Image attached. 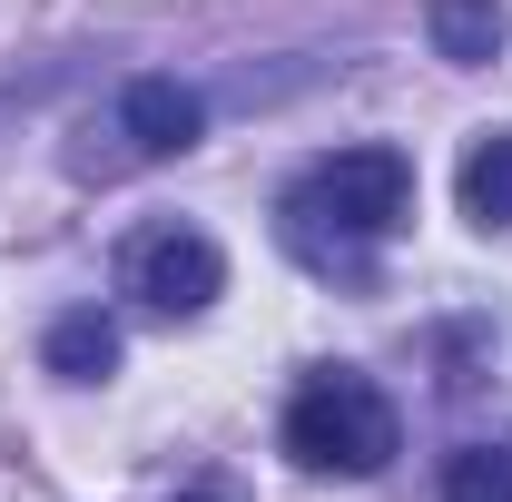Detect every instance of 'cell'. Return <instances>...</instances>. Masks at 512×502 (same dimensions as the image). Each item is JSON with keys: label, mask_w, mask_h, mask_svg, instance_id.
<instances>
[{"label": "cell", "mask_w": 512, "mask_h": 502, "mask_svg": "<svg viewBox=\"0 0 512 502\" xmlns=\"http://www.w3.org/2000/svg\"><path fill=\"white\" fill-rule=\"evenodd\" d=\"M40 355H50V375H60V384H109V375H119V325H109L99 306H79V315L50 325Z\"/></svg>", "instance_id": "cell-5"}, {"label": "cell", "mask_w": 512, "mask_h": 502, "mask_svg": "<svg viewBox=\"0 0 512 502\" xmlns=\"http://www.w3.org/2000/svg\"><path fill=\"white\" fill-rule=\"evenodd\" d=\"M286 453L306 473H384L394 463V404H384L365 375H316L296 404H286Z\"/></svg>", "instance_id": "cell-1"}, {"label": "cell", "mask_w": 512, "mask_h": 502, "mask_svg": "<svg viewBox=\"0 0 512 502\" xmlns=\"http://www.w3.org/2000/svg\"><path fill=\"white\" fill-rule=\"evenodd\" d=\"M119 128L148 148V158H178V148H197V138H207V99H197V89H178V79H128Z\"/></svg>", "instance_id": "cell-4"}, {"label": "cell", "mask_w": 512, "mask_h": 502, "mask_svg": "<svg viewBox=\"0 0 512 502\" xmlns=\"http://www.w3.org/2000/svg\"><path fill=\"white\" fill-rule=\"evenodd\" d=\"M178 502H217V493H178Z\"/></svg>", "instance_id": "cell-9"}, {"label": "cell", "mask_w": 512, "mask_h": 502, "mask_svg": "<svg viewBox=\"0 0 512 502\" xmlns=\"http://www.w3.org/2000/svg\"><path fill=\"white\" fill-rule=\"evenodd\" d=\"M424 20H434V50H444L453 69H483L503 50V0H434Z\"/></svg>", "instance_id": "cell-6"}, {"label": "cell", "mask_w": 512, "mask_h": 502, "mask_svg": "<svg viewBox=\"0 0 512 502\" xmlns=\"http://www.w3.org/2000/svg\"><path fill=\"white\" fill-rule=\"evenodd\" d=\"M316 207L335 227H355V237H384L414 207V158L404 148H335L316 168Z\"/></svg>", "instance_id": "cell-2"}, {"label": "cell", "mask_w": 512, "mask_h": 502, "mask_svg": "<svg viewBox=\"0 0 512 502\" xmlns=\"http://www.w3.org/2000/svg\"><path fill=\"white\" fill-rule=\"evenodd\" d=\"M444 502H512V453H453L444 463Z\"/></svg>", "instance_id": "cell-8"}, {"label": "cell", "mask_w": 512, "mask_h": 502, "mask_svg": "<svg viewBox=\"0 0 512 502\" xmlns=\"http://www.w3.org/2000/svg\"><path fill=\"white\" fill-rule=\"evenodd\" d=\"M463 217L473 227H512V128L473 138V158H463Z\"/></svg>", "instance_id": "cell-7"}, {"label": "cell", "mask_w": 512, "mask_h": 502, "mask_svg": "<svg viewBox=\"0 0 512 502\" xmlns=\"http://www.w3.org/2000/svg\"><path fill=\"white\" fill-rule=\"evenodd\" d=\"M128 286H138L158 315H197V306H217L227 256L207 247L197 227H158V237H138V247H128Z\"/></svg>", "instance_id": "cell-3"}]
</instances>
